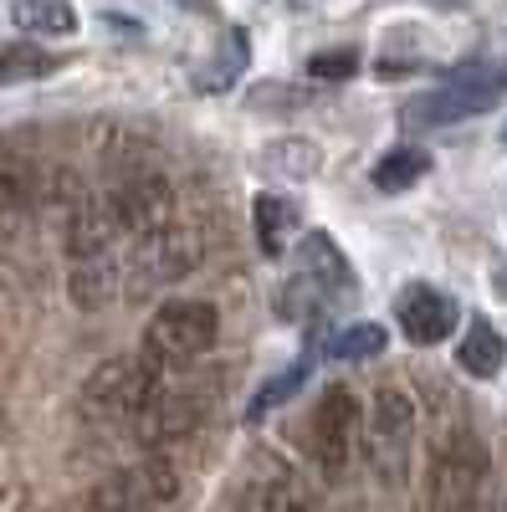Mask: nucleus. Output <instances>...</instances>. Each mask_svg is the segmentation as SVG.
I'll return each mask as SVG.
<instances>
[{"label":"nucleus","mask_w":507,"mask_h":512,"mask_svg":"<svg viewBox=\"0 0 507 512\" xmlns=\"http://www.w3.org/2000/svg\"><path fill=\"white\" fill-rule=\"evenodd\" d=\"M251 221H257V246L267 262H277V256H287L292 236H298V205H292L287 195H272L262 190L257 200H251Z\"/></svg>","instance_id":"nucleus-15"},{"label":"nucleus","mask_w":507,"mask_h":512,"mask_svg":"<svg viewBox=\"0 0 507 512\" xmlns=\"http://www.w3.org/2000/svg\"><path fill=\"white\" fill-rule=\"evenodd\" d=\"M241 72H246V31H226L216 67H210V72H200V88L221 93V88H231V82H236Z\"/></svg>","instance_id":"nucleus-24"},{"label":"nucleus","mask_w":507,"mask_h":512,"mask_svg":"<svg viewBox=\"0 0 507 512\" xmlns=\"http://www.w3.org/2000/svg\"><path fill=\"white\" fill-rule=\"evenodd\" d=\"M308 441H313V461H318L323 482H344L349 466H354V451L364 441V410H359L349 384H328L318 395Z\"/></svg>","instance_id":"nucleus-5"},{"label":"nucleus","mask_w":507,"mask_h":512,"mask_svg":"<svg viewBox=\"0 0 507 512\" xmlns=\"http://www.w3.org/2000/svg\"><path fill=\"white\" fill-rule=\"evenodd\" d=\"M328 303V287L323 282H313L308 272H298L287 287H282V297H277V313L282 318H308V313H318Z\"/></svg>","instance_id":"nucleus-25"},{"label":"nucleus","mask_w":507,"mask_h":512,"mask_svg":"<svg viewBox=\"0 0 507 512\" xmlns=\"http://www.w3.org/2000/svg\"><path fill=\"white\" fill-rule=\"evenodd\" d=\"M257 169L262 175H272V180H287V185H303V180H313L318 169H323V154H318V144L313 139H272L267 149H257Z\"/></svg>","instance_id":"nucleus-16"},{"label":"nucleus","mask_w":507,"mask_h":512,"mask_svg":"<svg viewBox=\"0 0 507 512\" xmlns=\"http://www.w3.org/2000/svg\"><path fill=\"white\" fill-rule=\"evenodd\" d=\"M67 287H72V303L82 313H98V308L118 303V297H123V262H118V251L88 256V262H67Z\"/></svg>","instance_id":"nucleus-13"},{"label":"nucleus","mask_w":507,"mask_h":512,"mask_svg":"<svg viewBox=\"0 0 507 512\" xmlns=\"http://www.w3.org/2000/svg\"><path fill=\"white\" fill-rule=\"evenodd\" d=\"M410 451H415V400L400 384H379L364 420V456L374 466V477L385 487H405Z\"/></svg>","instance_id":"nucleus-4"},{"label":"nucleus","mask_w":507,"mask_h":512,"mask_svg":"<svg viewBox=\"0 0 507 512\" xmlns=\"http://www.w3.org/2000/svg\"><path fill=\"white\" fill-rule=\"evenodd\" d=\"M62 67L57 52H41L36 41H11L0 47V88H16V82H41Z\"/></svg>","instance_id":"nucleus-20"},{"label":"nucleus","mask_w":507,"mask_h":512,"mask_svg":"<svg viewBox=\"0 0 507 512\" xmlns=\"http://www.w3.org/2000/svg\"><path fill=\"white\" fill-rule=\"evenodd\" d=\"M16 21L36 36H72L77 31V11L67 0H16Z\"/></svg>","instance_id":"nucleus-21"},{"label":"nucleus","mask_w":507,"mask_h":512,"mask_svg":"<svg viewBox=\"0 0 507 512\" xmlns=\"http://www.w3.org/2000/svg\"><path fill=\"white\" fill-rule=\"evenodd\" d=\"M502 512H507V502H502Z\"/></svg>","instance_id":"nucleus-27"},{"label":"nucleus","mask_w":507,"mask_h":512,"mask_svg":"<svg viewBox=\"0 0 507 512\" xmlns=\"http://www.w3.org/2000/svg\"><path fill=\"white\" fill-rule=\"evenodd\" d=\"M502 93H507V67L477 62V67H461L456 77H446L436 93L415 98L405 118H410L415 128H426V123H456V118L487 113V108H492Z\"/></svg>","instance_id":"nucleus-8"},{"label":"nucleus","mask_w":507,"mask_h":512,"mask_svg":"<svg viewBox=\"0 0 507 512\" xmlns=\"http://www.w3.org/2000/svg\"><path fill=\"white\" fill-rule=\"evenodd\" d=\"M210 405H216V374H190V369L154 374L149 395H144V405H139V415L129 425H134L139 446L164 451V446L185 441L190 431H200V420L210 415Z\"/></svg>","instance_id":"nucleus-1"},{"label":"nucleus","mask_w":507,"mask_h":512,"mask_svg":"<svg viewBox=\"0 0 507 512\" xmlns=\"http://www.w3.org/2000/svg\"><path fill=\"white\" fill-rule=\"evenodd\" d=\"M154 374L144 369L139 354H118V359H103L88 379H82V395H77V410L82 420L93 425H113V420H134L144 395H149Z\"/></svg>","instance_id":"nucleus-7"},{"label":"nucleus","mask_w":507,"mask_h":512,"mask_svg":"<svg viewBox=\"0 0 507 512\" xmlns=\"http://www.w3.org/2000/svg\"><path fill=\"white\" fill-rule=\"evenodd\" d=\"M502 359H507L502 333L487 318H472L467 333H461V344H456V364L467 369L472 379H497L502 374Z\"/></svg>","instance_id":"nucleus-17"},{"label":"nucleus","mask_w":507,"mask_h":512,"mask_svg":"<svg viewBox=\"0 0 507 512\" xmlns=\"http://www.w3.org/2000/svg\"><path fill=\"white\" fill-rule=\"evenodd\" d=\"M354 72H359V52L354 47H333V52H318L308 62V77H318V82H344Z\"/></svg>","instance_id":"nucleus-26"},{"label":"nucleus","mask_w":507,"mask_h":512,"mask_svg":"<svg viewBox=\"0 0 507 512\" xmlns=\"http://www.w3.org/2000/svg\"><path fill=\"white\" fill-rule=\"evenodd\" d=\"M395 318H400V333L410 338V344L431 349V344H441V338L456 333L461 308H456L451 292H441V287H431V282H410V287L395 297Z\"/></svg>","instance_id":"nucleus-11"},{"label":"nucleus","mask_w":507,"mask_h":512,"mask_svg":"<svg viewBox=\"0 0 507 512\" xmlns=\"http://www.w3.org/2000/svg\"><path fill=\"white\" fill-rule=\"evenodd\" d=\"M62 246H67V262H88V256H108V251L123 246L118 221H113V210H108V195H82L67 210Z\"/></svg>","instance_id":"nucleus-12"},{"label":"nucleus","mask_w":507,"mask_h":512,"mask_svg":"<svg viewBox=\"0 0 507 512\" xmlns=\"http://www.w3.org/2000/svg\"><path fill=\"white\" fill-rule=\"evenodd\" d=\"M108 210H113L123 241L149 236V231H159V226H169V221H180L175 190H169L164 175H123V180L108 190Z\"/></svg>","instance_id":"nucleus-10"},{"label":"nucleus","mask_w":507,"mask_h":512,"mask_svg":"<svg viewBox=\"0 0 507 512\" xmlns=\"http://www.w3.org/2000/svg\"><path fill=\"white\" fill-rule=\"evenodd\" d=\"M118 262H123V297H149L200 267V231L185 221H169L149 236L123 241Z\"/></svg>","instance_id":"nucleus-3"},{"label":"nucleus","mask_w":507,"mask_h":512,"mask_svg":"<svg viewBox=\"0 0 507 512\" xmlns=\"http://www.w3.org/2000/svg\"><path fill=\"white\" fill-rule=\"evenodd\" d=\"M298 256H303V272H308L313 282H323L328 292H349V287H359V277L349 272L344 251L333 246V236H328V231H313V236H303Z\"/></svg>","instance_id":"nucleus-18"},{"label":"nucleus","mask_w":507,"mask_h":512,"mask_svg":"<svg viewBox=\"0 0 507 512\" xmlns=\"http://www.w3.org/2000/svg\"><path fill=\"white\" fill-rule=\"evenodd\" d=\"M487 487V446L472 431H456L431 466V512H477Z\"/></svg>","instance_id":"nucleus-9"},{"label":"nucleus","mask_w":507,"mask_h":512,"mask_svg":"<svg viewBox=\"0 0 507 512\" xmlns=\"http://www.w3.org/2000/svg\"><path fill=\"white\" fill-rule=\"evenodd\" d=\"M175 497H180L175 461L149 451L144 461L123 466L108 482H98L88 492V512H164V507H175Z\"/></svg>","instance_id":"nucleus-6"},{"label":"nucleus","mask_w":507,"mask_h":512,"mask_svg":"<svg viewBox=\"0 0 507 512\" xmlns=\"http://www.w3.org/2000/svg\"><path fill=\"white\" fill-rule=\"evenodd\" d=\"M385 344H390V333L379 328V323H354V328H338V333L328 338V354L344 359V364H354V359L385 354Z\"/></svg>","instance_id":"nucleus-22"},{"label":"nucleus","mask_w":507,"mask_h":512,"mask_svg":"<svg viewBox=\"0 0 507 512\" xmlns=\"http://www.w3.org/2000/svg\"><path fill=\"white\" fill-rule=\"evenodd\" d=\"M246 492H251V502H257V512H313V497H308L303 477L277 456H262V472L251 477Z\"/></svg>","instance_id":"nucleus-14"},{"label":"nucleus","mask_w":507,"mask_h":512,"mask_svg":"<svg viewBox=\"0 0 507 512\" xmlns=\"http://www.w3.org/2000/svg\"><path fill=\"white\" fill-rule=\"evenodd\" d=\"M426 175H431V154L415 149V144H395L390 154H379V164H374V190L400 195V190H415Z\"/></svg>","instance_id":"nucleus-19"},{"label":"nucleus","mask_w":507,"mask_h":512,"mask_svg":"<svg viewBox=\"0 0 507 512\" xmlns=\"http://www.w3.org/2000/svg\"><path fill=\"white\" fill-rule=\"evenodd\" d=\"M303 379H308V359L303 364H292V369H282L277 379H267L257 395H251V405H246V420H267V410H277V405H287L292 395L303 390Z\"/></svg>","instance_id":"nucleus-23"},{"label":"nucleus","mask_w":507,"mask_h":512,"mask_svg":"<svg viewBox=\"0 0 507 512\" xmlns=\"http://www.w3.org/2000/svg\"><path fill=\"white\" fill-rule=\"evenodd\" d=\"M216 338H221L216 308L200 303V297H169V303L154 308V318L144 328L139 359L149 374H180L216 349Z\"/></svg>","instance_id":"nucleus-2"}]
</instances>
